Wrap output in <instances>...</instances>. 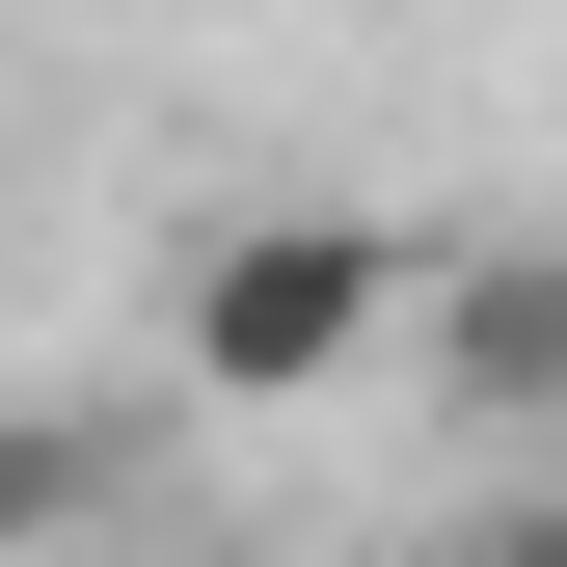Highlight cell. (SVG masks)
I'll return each instance as SVG.
<instances>
[{"label":"cell","instance_id":"obj_3","mask_svg":"<svg viewBox=\"0 0 567 567\" xmlns=\"http://www.w3.org/2000/svg\"><path fill=\"white\" fill-rule=\"evenodd\" d=\"M109 486H135V405H0V567H54Z\"/></svg>","mask_w":567,"mask_h":567},{"label":"cell","instance_id":"obj_4","mask_svg":"<svg viewBox=\"0 0 567 567\" xmlns=\"http://www.w3.org/2000/svg\"><path fill=\"white\" fill-rule=\"evenodd\" d=\"M433 567H567V486H540V514H486V540H433Z\"/></svg>","mask_w":567,"mask_h":567},{"label":"cell","instance_id":"obj_2","mask_svg":"<svg viewBox=\"0 0 567 567\" xmlns=\"http://www.w3.org/2000/svg\"><path fill=\"white\" fill-rule=\"evenodd\" d=\"M405 351H433V379L486 405V433H567V244H460Z\"/></svg>","mask_w":567,"mask_h":567},{"label":"cell","instance_id":"obj_1","mask_svg":"<svg viewBox=\"0 0 567 567\" xmlns=\"http://www.w3.org/2000/svg\"><path fill=\"white\" fill-rule=\"evenodd\" d=\"M405 324H433V244H405V217H217L189 298H163L189 405H351Z\"/></svg>","mask_w":567,"mask_h":567}]
</instances>
